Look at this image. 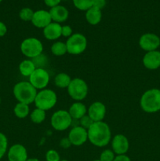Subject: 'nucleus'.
Instances as JSON below:
<instances>
[{
	"label": "nucleus",
	"mask_w": 160,
	"mask_h": 161,
	"mask_svg": "<svg viewBox=\"0 0 160 161\" xmlns=\"http://www.w3.org/2000/svg\"><path fill=\"white\" fill-rule=\"evenodd\" d=\"M143 64L149 70H155L160 67V51L147 52L143 58Z\"/></svg>",
	"instance_id": "nucleus-16"
},
{
	"label": "nucleus",
	"mask_w": 160,
	"mask_h": 161,
	"mask_svg": "<svg viewBox=\"0 0 160 161\" xmlns=\"http://www.w3.org/2000/svg\"><path fill=\"white\" fill-rule=\"evenodd\" d=\"M130 148L129 140L125 135H116L111 140V149L116 155H124Z\"/></svg>",
	"instance_id": "nucleus-12"
},
{
	"label": "nucleus",
	"mask_w": 160,
	"mask_h": 161,
	"mask_svg": "<svg viewBox=\"0 0 160 161\" xmlns=\"http://www.w3.org/2000/svg\"><path fill=\"white\" fill-rule=\"evenodd\" d=\"M67 138H69L72 146H83L88 140L87 130L79 125L75 126L70 130Z\"/></svg>",
	"instance_id": "nucleus-11"
},
{
	"label": "nucleus",
	"mask_w": 160,
	"mask_h": 161,
	"mask_svg": "<svg viewBox=\"0 0 160 161\" xmlns=\"http://www.w3.org/2000/svg\"><path fill=\"white\" fill-rule=\"evenodd\" d=\"M72 118L66 110H58L55 112L51 116L50 123L54 130L58 131H63L67 130L72 124Z\"/></svg>",
	"instance_id": "nucleus-8"
},
{
	"label": "nucleus",
	"mask_w": 160,
	"mask_h": 161,
	"mask_svg": "<svg viewBox=\"0 0 160 161\" xmlns=\"http://www.w3.org/2000/svg\"><path fill=\"white\" fill-rule=\"evenodd\" d=\"M87 115L93 122L103 121L106 115V106L100 102H93L88 108Z\"/></svg>",
	"instance_id": "nucleus-13"
},
{
	"label": "nucleus",
	"mask_w": 160,
	"mask_h": 161,
	"mask_svg": "<svg viewBox=\"0 0 160 161\" xmlns=\"http://www.w3.org/2000/svg\"><path fill=\"white\" fill-rule=\"evenodd\" d=\"M93 123L94 122L93 121V119L87 114L85 115L84 116H83L79 119V126H81L82 127L85 128L86 130H88L93 125Z\"/></svg>",
	"instance_id": "nucleus-32"
},
{
	"label": "nucleus",
	"mask_w": 160,
	"mask_h": 161,
	"mask_svg": "<svg viewBox=\"0 0 160 161\" xmlns=\"http://www.w3.org/2000/svg\"><path fill=\"white\" fill-rule=\"evenodd\" d=\"M45 160L46 161H61V157L58 152L54 149H50L45 153Z\"/></svg>",
	"instance_id": "nucleus-31"
},
{
	"label": "nucleus",
	"mask_w": 160,
	"mask_h": 161,
	"mask_svg": "<svg viewBox=\"0 0 160 161\" xmlns=\"http://www.w3.org/2000/svg\"><path fill=\"white\" fill-rule=\"evenodd\" d=\"M7 32V28L3 22L0 21V37H3Z\"/></svg>",
	"instance_id": "nucleus-38"
},
{
	"label": "nucleus",
	"mask_w": 160,
	"mask_h": 161,
	"mask_svg": "<svg viewBox=\"0 0 160 161\" xmlns=\"http://www.w3.org/2000/svg\"><path fill=\"white\" fill-rule=\"evenodd\" d=\"M67 93L73 100L81 102L82 100L86 98L88 94L87 83L83 79H73L67 87Z\"/></svg>",
	"instance_id": "nucleus-7"
},
{
	"label": "nucleus",
	"mask_w": 160,
	"mask_h": 161,
	"mask_svg": "<svg viewBox=\"0 0 160 161\" xmlns=\"http://www.w3.org/2000/svg\"><path fill=\"white\" fill-rule=\"evenodd\" d=\"M13 95L18 102L30 104L33 103L37 94V90L27 81H21L17 83L13 87Z\"/></svg>",
	"instance_id": "nucleus-3"
},
{
	"label": "nucleus",
	"mask_w": 160,
	"mask_h": 161,
	"mask_svg": "<svg viewBox=\"0 0 160 161\" xmlns=\"http://www.w3.org/2000/svg\"><path fill=\"white\" fill-rule=\"evenodd\" d=\"M52 22L51 16L50 12L44 9H39L35 11L33 15L31 23L38 28H44Z\"/></svg>",
	"instance_id": "nucleus-15"
},
{
	"label": "nucleus",
	"mask_w": 160,
	"mask_h": 161,
	"mask_svg": "<svg viewBox=\"0 0 160 161\" xmlns=\"http://www.w3.org/2000/svg\"><path fill=\"white\" fill-rule=\"evenodd\" d=\"M61 24L52 21L50 25L43 28L44 37L48 40H56L61 36Z\"/></svg>",
	"instance_id": "nucleus-18"
},
{
	"label": "nucleus",
	"mask_w": 160,
	"mask_h": 161,
	"mask_svg": "<svg viewBox=\"0 0 160 161\" xmlns=\"http://www.w3.org/2000/svg\"><path fill=\"white\" fill-rule=\"evenodd\" d=\"M35 69V65L31 59L24 60L19 65V70H20V74L25 77H29Z\"/></svg>",
	"instance_id": "nucleus-21"
},
{
	"label": "nucleus",
	"mask_w": 160,
	"mask_h": 161,
	"mask_svg": "<svg viewBox=\"0 0 160 161\" xmlns=\"http://www.w3.org/2000/svg\"><path fill=\"white\" fill-rule=\"evenodd\" d=\"M102 18L101 10L97 8L91 7L86 11V21L91 25H97L100 22Z\"/></svg>",
	"instance_id": "nucleus-20"
},
{
	"label": "nucleus",
	"mask_w": 160,
	"mask_h": 161,
	"mask_svg": "<svg viewBox=\"0 0 160 161\" xmlns=\"http://www.w3.org/2000/svg\"><path fill=\"white\" fill-rule=\"evenodd\" d=\"M115 157V153L111 149H105L100 153L99 160L100 161H113Z\"/></svg>",
	"instance_id": "nucleus-30"
},
{
	"label": "nucleus",
	"mask_w": 160,
	"mask_h": 161,
	"mask_svg": "<svg viewBox=\"0 0 160 161\" xmlns=\"http://www.w3.org/2000/svg\"><path fill=\"white\" fill-rule=\"evenodd\" d=\"M61 161H68V160H61Z\"/></svg>",
	"instance_id": "nucleus-40"
},
{
	"label": "nucleus",
	"mask_w": 160,
	"mask_h": 161,
	"mask_svg": "<svg viewBox=\"0 0 160 161\" xmlns=\"http://www.w3.org/2000/svg\"><path fill=\"white\" fill-rule=\"evenodd\" d=\"M71 81L72 79L70 75L64 72L58 73L54 78V84L59 88H67Z\"/></svg>",
	"instance_id": "nucleus-22"
},
{
	"label": "nucleus",
	"mask_w": 160,
	"mask_h": 161,
	"mask_svg": "<svg viewBox=\"0 0 160 161\" xmlns=\"http://www.w3.org/2000/svg\"><path fill=\"white\" fill-rule=\"evenodd\" d=\"M28 151L21 144H14L8 150L9 161H27Z\"/></svg>",
	"instance_id": "nucleus-14"
},
{
	"label": "nucleus",
	"mask_w": 160,
	"mask_h": 161,
	"mask_svg": "<svg viewBox=\"0 0 160 161\" xmlns=\"http://www.w3.org/2000/svg\"><path fill=\"white\" fill-rule=\"evenodd\" d=\"M61 2V0H44V3L48 7L53 8L54 6H58L60 5V3Z\"/></svg>",
	"instance_id": "nucleus-36"
},
{
	"label": "nucleus",
	"mask_w": 160,
	"mask_h": 161,
	"mask_svg": "<svg viewBox=\"0 0 160 161\" xmlns=\"http://www.w3.org/2000/svg\"><path fill=\"white\" fill-rule=\"evenodd\" d=\"M50 79V74L45 69H36L29 76V83L36 90H43L48 86Z\"/></svg>",
	"instance_id": "nucleus-9"
},
{
	"label": "nucleus",
	"mask_w": 160,
	"mask_h": 161,
	"mask_svg": "<svg viewBox=\"0 0 160 161\" xmlns=\"http://www.w3.org/2000/svg\"><path fill=\"white\" fill-rule=\"evenodd\" d=\"M140 105L145 113H155L159 111L160 90L153 88L145 91L141 96Z\"/></svg>",
	"instance_id": "nucleus-2"
},
{
	"label": "nucleus",
	"mask_w": 160,
	"mask_h": 161,
	"mask_svg": "<svg viewBox=\"0 0 160 161\" xmlns=\"http://www.w3.org/2000/svg\"><path fill=\"white\" fill-rule=\"evenodd\" d=\"M8 148V140L4 134L0 132V159L6 154Z\"/></svg>",
	"instance_id": "nucleus-29"
},
{
	"label": "nucleus",
	"mask_w": 160,
	"mask_h": 161,
	"mask_svg": "<svg viewBox=\"0 0 160 161\" xmlns=\"http://www.w3.org/2000/svg\"><path fill=\"white\" fill-rule=\"evenodd\" d=\"M27 161H40L39 160V159L37 158H28Z\"/></svg>",
	"instance_id": "nucleus-39"
},
{
	"label": "nucleus",
	"mask_w": 160,
	"mask_h": 161,
	"mask_svg": "<svg viewBox=\"0 0 160 161\" xmlns=\"http://www.w3.org/2000/svg\"><path fill=\"white\" fill-rule=\"evenodd\" d=\"M88 140L97 147H104L111 140V131L108 124L104 121L94 122L87 130Z\"/></svg>",
	"instance_id": "nucleus-1"
},
{
	"label": "nucleus",
	"mask_w": 160,
	"mask_h": 161,
	"mask_svg": "<svg viewBox=\"0 0 160 161\" xmlns=\"http://www.w3.org/2000/svg\"><path fill=\"white\" fill-rule=\"evenodd\" d=\"M2 1H3V0H0V3H2Z\"/></svg>",
	"instance_id": "nucleus-43"
},
{
	"label": "nucleus",
	"mask_w": 160,
	"mask_h": 161,
	"mask_svg": "<svg viewBox=\"0 0 160 161\" xmlns=\"http://www.w3.org/2000/svg\"><path fill=\"white\" fill-rule=\"evenodd\" d=\"M51 52L55 56H64L66 53H67L66 43L65 42H61V41L55 42L51 46Z\"/></svg>",
	"instance_id": "nucleus-24"
},
{
	"label": "nucleus",
	"mask_w": 160,
	"mask_h": 161,
	"mask_svg": "<svg viewBox=\"0 0 160 161\" xmlns=\"http://www.w3.org/2000/svg\"><path fill=\"white\" fill-rule=\"evenodd\" d=\"M68 113L72 119L79 120L83 116L86 115L87 109L86 105L81 102H75L70 106Z\"/></svg>",
	"instance_id": "nucleus-19"
},
{
	"label": "nucleus",
	"mask_w": 160,
	"mask_h": 161,
	"mask_svg": "<svg viewBox=\"0 0 160 161\" xmlns=\"http://www.w3.org/2000/svg\"><path fill=\"white\" fill-rule=\"evenodd\" d=\"M73 4L79 10L86 11L93 6V0H72Z\"/></svg>",
	"instance_id": "nucleus-26"
},
{
	"label": "nucleus",
	"mask_w": 160,
	"mask_h": 161,
	"mask_svg": "<svg viewBox=\"0 0 160 161\" xmlns=\"http://www.w3.org/2000/svg\"><path fill=\"white\" fill-rule=\"evenodd\" d=\"M106 6V0H93V7L101 10Z\"/></svg>",
	"instance_id": "nucleus-34"
},
{
	"label": "nucleus",
	"mask_w": 160,
	"mask_h": 161,
	"mask_svg": "<svg viewBox=\"0 0 160 161\" xmlns=\"http://www.w3.org/2000/svg\"><path fill=\"white\" fill-rule=\"evenodd\" d=\"M13 112L14 114H15V116L17 118H20V119L26 118L30 113L29 105L21 103V102H18L16 105V106L14 107Z\"/></svg>",
	"instance_id": "nucleus-23"
},
{
	"label": "nucleus",
	"mask_w": 160,
	"mask_h": 161,
	"mask_svg": "<svg viewBox=\"0 0 160 161\" xmlns=\"http://www.w3.org/2000/svg\"><path fill=\"white\" fill-rule=\"evenodd\" d=\"M31 60L33 61L35 65L36 69H45L47 63H48V58L43 53H41L40 55Z\"/></svg>",
	"instance_id": "nucleus-27"
},
{
	"label": "nucleus",
	"mask_w": 160,
	"mask_h": 161,
	"mask_svg": "<svg viewBox=\"0 0 160 161\" xmlns=\"http://www.w3.org/2000/svg\"><path fill=\"white\" fill-rule=\"evenodd\" d=\"M45 111L40 109V108H35L30 114V119L34 124H39L43 122L45 119Z\"/></svg>",
	"instance_id": "nucleus-25"
},
{
	"label": "nucleus",
	"mask_w": 160,
	"mask_h": 161,
	"mask_svg": "<svg viewBox=\"0 0 160 161\" xmlns=\"http://www.w3.org/2000/svg\"><path fill=\"white\" fill-rule=\"evenodd\" d=\"M139 46L146 52L157 50L160 46V38L154 33H145L140 37Z\"/></svg>",
	"instance_id": "nucleus-10"
},
{
	"label": "nucleus",
	"mask_w": 160,
	"mask_h": 161,
	"mask_svg": "<svg viewBox=\"0 0 160 161\" xmlns=\"http://www.w3.org/2000/svg\"><path fill=\"white\" fill-rule=\"evenodd\" d=\"M0 104H1V97H0Z\"/></svg>",
	"instance_id": "nucleus-42"
},
{
	"label": "nucleus",
	"mask_w": 160,
	"mask_h": 161,
	"mask_svg": "<svg viewBox=\"0 0 160 161\" xmlns=\"http://www.w3.org/2000/svg\"><path fill=\"white\" fill-rule=\"evenodd\" d=\"M65 43L67 53L72 55H78L86 50L87 39L84 35L81 33H75L67 38Z\"/></svg>",
	"instance_id": "nucleus-6"
},
{
	"label": "nucleus",
	"mask_w": 160,
	"mask_h": 161,
	"mask_svg": "<svg viewBox=\"0 0 160 161\" xmlns=\"http://www.w3.org/2000/svg\"><path fill=\"white\" fill-rule=\"evenodd\" d=\"M20 51L25 57L32 59L42 53L43 45L42 42L36 38H27L20 44Z\"/></svg>",
	"instance_id": "nucleus-5"
},
{
	"label": "nucleus",
	"mask_w": 160,
	"mask_h": 161,
	"mask_svg": "<svg viewBox=\"0 0 160 161\" xmlns=\"http://www.w3.org/2000/svg\"><path fill=\"white\" fill-rule=\"evenodd\" d=\"M71 146L72 145L68 138H64L60 141V146L62 147L63 149H68L71 147Z\"/></svg>",
	"instance_id": "nucleus-35"
},
{
	"label": "nucleus",
	"mask_w": 160,
	"mask_h": 161,
	"mask_svg": "<svg viewBox=\"0 0 160 161\" xmlns=\"http://www.w3.org/2000/svg\"><path fill=\"white\" fill-rule=\"evenodd\" d=\"M72 28L69 25H64L61 27V36L64 37L69 38L72 36Z\"/></svg>",
	"instance_id": "nucleus-33"
},
{
	"label": "nucleus",
	"mask_w": 160,
	"mask_h": 161,
	"mask_svg": "<svg viewBox=\"0 0 160 161\" xmlns=\"http://www.w3.org/2000/svg\"><path fill=\"white\" fill-rule=\"evenodd\" d=\"M93 161H100V160H93Z\"/></svg>",
	"instance_id": "nucleus-41"
},
{
	"label": "nucleus",
	"mask_w": 160,
	"mask_h": 161,
	"mask_svg": "<svg viewBox=\"0 0 160 161\" xmlns=\"http://www.w3.org/2000/svg\"><path fill=\"white\" fill-rule=\"evenodd\" d=\"M50 14L51 16L52 21L56 22V23L61 24L66 21L68 18L69 12L67 9L64 6L58 5L53 8H50Z\"/></svg>",
	"instance_id": "nucleus-17"
},
{
	"label": "nucleus",
	"mask_w": 160,
	"mask_h": 161,
	"mask_svg": "<svg viewBox=\"0 0 160 161\" xmlns=\"http://www.w3.org/2000/svg\"><path fill=\"white\" fill-rule=\"evenodd\" d=\"M34 11L31 8L25 7L23 8L19 13V17L24 21H31L33 15H34Z\"/></svg>",
	"instance_id": "nucleus-28"
},
{
	"label": "nucleus",
	"mask_w": 160,
	"mask_h": 161,
	"mask_svg": "<svg viewBox=\"0 0 160 161\" xmlns=\"http://www.w3.org/2000/svg\"><path fill=\"white\" fill-rule=\"evenodd\" d=\"M56 102L57 96L54 91L50 89H43L37 93L34 103L36 108L47 111L53 108Z\"/></svg>",
	"instance_id": "nucleus-4"
},
{
	"label": "nucleus",
	"mask_w": 160,
	"mask_h": 161,
	"mask_svg": "<svg viewBox=\"0 0 160 161\" xmlns=\"http://www.w3.org/2000/svg\"><path fill=\"white\" fill-rule=\"evenodd\" d=\"M113 161H131L130 157L126 156L125 154L124 155H117L115 157L114 160Z\"/></svg>",
	"instance_id": "nucleus-37"
}]
</instances>
